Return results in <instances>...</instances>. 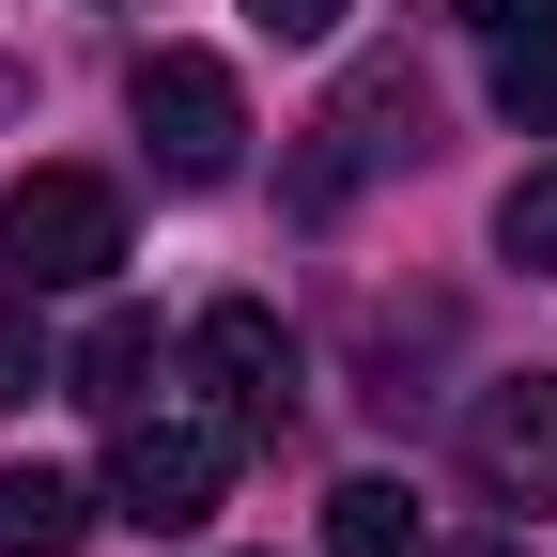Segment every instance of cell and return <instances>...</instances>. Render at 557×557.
I'll use <instances>...</instances> for the list:
<instances>
[{
	"label": "cell",
	"instance_id": "obj_1",
	"mask_svg": "<svg viewBox=\"0 0 557 557\" xmlns=\"http://www.w3.org/2000/svg\"><path fill=\"white\" fill-rule=\"evenodd\" d=\"M233 449H248L233 418H186V403H139L124 434H109V511L171 542V527H201V511L233 496Z\"/></svg>",
	"mask_w": 557,
	"mask_h": 557
},
{
	"label": "cell",
	"instance_id": "obj_2",
	"mask_svg": "<svg viewBox=\"0 0 557 557\" xmlns=\"http://www.w3.org/2000/svg\"><path fill=\"white\" fill-rule=\"evenodd\" d=\"M124 109H139V156H156L171 186H233V171H248V94H233V62H201V47H139Z\"/></svg>",
	"mask_w": 557,
	"mask_h": 557
},
{
	"label": "cell",
	"instance_id": "obj_3",
	"mask_svg": "<svg viewBox=\"0 0 557 557\" xmlns=\"http://www.w3.org/2000/svg\"><path fill=\"white\" fill-rule=\"evenodd\" d=\"M109 263H124V186L109 171H16V201H0V278L94 295Z\"/></svg>",
	"mask_w": 557,
	"mask_h": 557
},
{
	"label": "cell",
	"instance_id": "obj_4",
	"mask_svg": "<svg viewBox=\"0 0 557 557\" xmlns=\"http://www.w3.org/2000/svg\"><path fill=\"white\" fill-rule=\"evenodd\" d=\"M186 372L218 387L233 434H278V403H295V325H278L263 295H218V310L186 325Z\"/></svg>",
	"mask_w": 557,
	"mask_h": 557
},
{
	"label": "cell",
	"instance_id": "obj_5",
	"mask_svg": "<svg viewBox=\"0 0 557 557\" xmlns=\"http://www.w3.org/2000/svg\"><path fill=\"white\" fill-rule=\"evenodd\" d=\"M434 94H418V62H357L341 78V109H325V156H310V201H341L357 171H403V156H434Z\"/></svg>",
	"mask_w": 557,
	"mask_h": 557
},
{
	"label": "cell",
	"instance_id": "obj_6",
	"mask_svg": "<svg viewBox=\"0 0 557 557\" xmlns=\"http://www.w3.org/2000/svg\"><path fill=\"white\" fill-rule=\"evenodd\" d=\"M465 449H480V480H496V496L557 511V387H542V372H496V387H480Z\"/></svg>",
	"mask_w": 557,
	"mask_h": 557
},
{
	"label": "cell",
	"instance_id": "obj_7",
	"mask_svg": "<svg viewBox=\"0 0 557 557\" xmlns=\"http://www.w3.org/2000/svg\"><path fill=\"white\" fill-rule=\"evenodd\" d=\"M78 542H94L78 465H0V557H78Z\"/></svg>",
	"mask_w": 557,
	"mask_h": 557
},
{
	"label": "cell",
	"instance_id": "obj_8",
	"mask_svg": "<svg viewBox=\"0 0 557 557\" xmlns=\"http://www.w3.org/2000/svg\"><path fill=\"white\" fill-rule=\"evenodd\" d=\"M62 387H78L94 418H139V403H156V325H139V310H94V341L62 357Z\"/></svg>",
	"mask_w": 557,
	"mask_h": 557
},
{
	"label": "cell",
	"instance_id": "obj_9",
	"mask_svg": "<svg viewBox=\"0 0 557 557\" xmlns=\"http://www.w3.org/2000/svg\"><path fill=\"white\" fill-rule=\"evenodd\" d=\"M325 557H418V496L403 480H341L325 496Z\"/></svg>",
	"mask_w": 557,
	"mask_h": 557
},
{
	"label": "cell",
	"instance_id": "obj_10",
	"mask_svg": "<svg viewBox=\"0 0 557 557\" xmlns=\"http://www.w3.org/2000/svg\"><path fill=\"white\" fill-rule=\"evenodd\" d=\"M496 109L527 139H557V32H496Z\"/></svg>",
	"mask_w": 557,
	"mask_h": 557
},
{
	"label": "cell",
	"instance_id": "obj_11",
	"mask_svg": "<svg viewBox=\"0 0 557 557\" xmlns=\"http://www.w3.org/2000/svg\"><path fill=\"white\" fill-rule=\"evenodd\" d=\"M496 248H511L527 278H557V156H542V171H527V186L496 201Z\"/></svg>",
	"mask_w": 557,
	"mask_h": 557
},
{
	"label": "cell",
	"instance_id": "obj_12",
	"mask_svg": "<svg viewBox=\"0 0 557 557\" xmlns=\"http://www.w3.org/2000/svg\"><path fill=\"white\" fill-rule=\"evenodd\" d=\"M47 387V325H32V278H0V403Z\"/></svg>",
	"mask_w": 557,
	"mask_h": 557
},
{
	"label": "cell",
	"instance_id": "obj_13",
	"mask_svg": "<svg viewBox=\"0 0 557 557\" xmlns=\"http://www.w3.org/2000/svg\"><path fill=\"white\" fill-rule=\"evenodd\" d=\"M248 16H263L278 47H310V32H341V16H357V0H248Z\"/></svg>",
	"mask_w": 557,
	"mask_h": 557
},
{
	"label": "cell",
	"instance_id": "obj_14",
	"mask_svg": "<svg viewBox=\"0 0 557 557\" xmlns=\"http://www.w3.org/2000/svg\"><path fill=\"white\" fill-rule=\"evenodd\" d=\"M480 32H557V0H465Z\"/></svg>",
	"mask_w": 557,
	"mask_h": 557
},
{
	"label": "cell",
	"instance_id": "obj_15",
	"mask_svg": "<svg viewBox=\"0 0 557 557\" xmlns=\"http://www.w3.org/2000/svg\"><path fill=\"white\" fill-rule=\"evenodd\" d=\"M480 557H511V542H480Z\"/></svg>",
	"mask_w": 557,
	"mask_h": 557
}]
</instances>
